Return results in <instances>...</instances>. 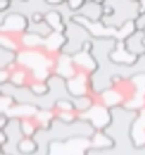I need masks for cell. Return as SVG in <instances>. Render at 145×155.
<instances>
[{"label":"cell","mask_w":145,"mask_h":155,"mask_svg":"<svg viewBox=\"0 0 145 155\" xmlns=\"http://www.w3.org/2000/svg\"><path fill=\"white\" fill-rule=\"evenodd\" d=\"M32 87H34L35 91L38 92V93H42V92H44L45 91V86L43 85V84H35Z\"/></svg>","instance_id":"obj_1"}]
</instances>
